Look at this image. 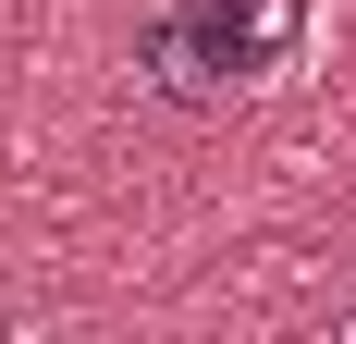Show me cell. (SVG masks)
Masks as SVG:
<instances>
[{
    "label": "cell",
    "mask_w": 356,
    "mask_h": 344,
    "mask_svg": "<svg viewBox=\"0 0 356 344\" xmlns=\"http://www.w3.org/2000/svg\"><path fill=\"white\" fill-rule=\"evenodd\" d=\"M320 344H356V308H344V320H332V332H320Z\"/></svg>",
    "instance_id": "cell-2"
},
{
    "label": "cell",
    "mask_w": 356,
    "mask_h": 344,
    "mask_svg": "<svg viewBox=\"0 0 356 344\" xmlns=\"http://www.w3.org/2000/svg\"><path fill=\"white\" fill-rule=\"evenodd\" d=\"M295 49H307V0H160L136 37V74L172 111H209L234 86H270Z\"/></svg>",
    "instance_id": "cell-1"
}]
</instances>
